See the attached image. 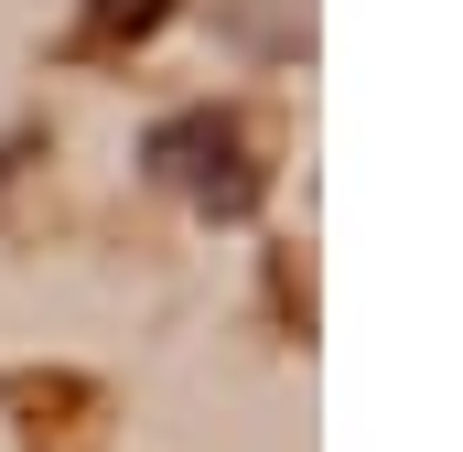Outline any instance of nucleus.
I'll return each instance as SVG.
<instances>
[{"mask_svg": "<svg viewBox=\"0 0 463 452\" xmlns=\"http://www.w3.org/2000/svg\"><path fill=\"white\" fill-rule=\"evenodd\" d=\"M173 0H98V33H151Z\"/></svg>", "mask_w": 463, "mask_h": 452, "instance_id": "f257e3e1", "label": "nucleus"}]
</instances>
